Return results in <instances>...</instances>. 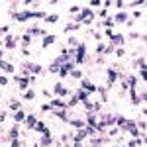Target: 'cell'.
Returning <instances> with one entry per match:
<instances>
[{"instance_id": "1", "label": "cell", "mask_w": 147, "mask_h": 147, "mask_svg": "<svg viewBox=\"0 0 147 147\" xmlns=\"http://www.w3.org/2000/svg\"><path fill=\"white\" fill-rule=\"evenodd\" d=\"M84 51H86V45H84V43H79L77 49H75V53H77V55H75V61H77L79 65L84 63Z\"/></svg>"}, {"instance_id": "2", "label": "cell", "mask_w": 147, "mask_h": 147, "mask_svg": "<svg viewBox=\"0 0 147 147\" xmlns=\"http://www.w3.org/2000/svg\"><path fill=\"white\" fill-rule=\"evenodd\" d=\"M18 41H20V37H14V35H6V37L2 39V45L6 47V49H14Z\"/></svg>"}, {"instance_id": "3", "label": "cell", "mask_w": 147, "mask_h": 147, "mask_svg": "<svg viewBox=\"0 0 147 147\" xmlns=\"http://www.w3.org/2000/svg\"><path fill=\"white\" fill-rule=\"evenodd\" d=\"M106 75H108V84H106V86H108V88H112L114 82H116V79H118V71H116V69H108V73H106Z\"/></svg>"}, {"instance_id": "4", "label": "cell", "mask_w": 147, "mask_h": 147, "mask_svg": "<svg viewBox=\"0 0 147 147\" xmlns=\"http://www.w3.org/2000/svg\"><path fill=\"white\" fill-rule=\"evenodd\" d=\"M53 92H55V98H63V96L69 94V90L63 86V84H55V86H53Z\"/></svg>"}, {"instance_id": "5", "label": "cell", "mask_w": 147, "mask_h": 147, "mask_svg": "<svg viewBox=\"0 0 147 147\" xmlns=\"http://www.w3.org/2000/svg\"><path fill=\"white\" fill-rule=\"evenodd\" d=\"M73 69H75V65H73V63H63V65L59 67V75H61V77H67Z\"/></svg>"}, {"instance_id": "6", "label": "cell", "mask_w": 147, "mask_h": 147, "mask_svg": "<svg viewBox=\"0 0 147 147\" xmlns=\"http://www.w3.org/2000/svg\"><path fill=\"white\" fill-rule=\"evenodd\" d=\"M41 147H49L51 145V141H53V137H51V131H49V129H47L45 134H41Z\"/></svg>"}, {"instance_id": "7", "label": "cell", "mask_w": 147, "mask_h": 147, "mask_svg": "<svg viewBox=\"0 0 147 147\" xmlns=\"http://www.w3.org/2000/svg\"><path fill=\"white\" fill-rule=\"evenodd\" d=\"M80 86H82L84 90L88 92V94H90V92H96V90H98V86H96V84H92V82H88V80H82V82H80Z\"/></svg>"}, {"instance_id": "8", "label": "cell", "mask_w": 147, "mask_h": 147, "mask_svg": "<svg viewBox=\"0 0 147 147\" xmlns=\"http://www.w3.org/2000/svg\"><path fill=\"white\" fill-rule=\"evenodd\" d=\"M24 122H26V127H28V129H34L35 124H37V118L32 114V116H26V120H24Z\"/></svg>"}, {"instance_id": "9", "label": "cell", "mask_w": 147, "mask_h": 147, "mask_svg": "<svg viewBox=\"0 0 147 147\" xmlns=\"http://www.w3.org/2000/svg\"><path fill=\"white\" fill-rule=\"evenodd\" d=\"M0 69H2L4 73H10V75H12V73H14V71H16L12 63H6V61H2V59H0Z\"/></svg>"}, {"instance_id": "10", "label": "cell", "mask_w": 147, "mask_h": 147, "mask_svg": "<svg viewBox=\"0 0 147 147\" xmlns=\"http://www.w3.org/2000/svg\"><path fill=\"white\" fill-rule=\"evenodd\" d=\"M124 41H125V39H124V35H122V34H114V37L110 39V43H112V45H122Z\"/></svg>"}, {"instance_id": "11", "label": "cell", "mask_w": 147, "mask_h": 147, "mask_svg": "<svg viewBox=\"0 0 147 147\" xmlns=\"http://www.w3.org/2000/svg\"><path fill=\"white\" fill-rule=\"evenodd\" d=\"M55 35H45V37H43V41H41V47H43V49H45V47H49L51 45V43H55Z\"/></svg>"}, {"instance_id": "12", "label": "cell", "mask_w": 147, "mask_h": 147, "mask_svg": "<svg viewBox=\"0 0 147 147\" xmlns=\"http://www.w3.org/2000/svg\"><path fill=\"white\" fill-rule=\"evenodd\" d=\"M8 137H10V141H12V139H18V137H20V127H18V124H14V127L10 129Z\"/></svg>"}, {"instance_id": "13", "label": "cell", "mask_w": 147, "mask_h": 147, "mask_svg": "<svg viewBox=\"0 0 147 147\" xmlns=\"http://www.w3.org/2000/svg\"><path fill=\"white\" fill-rule=\"evenodd\" d=\"M53 114H55L59 120H63V122H69V114L65 112V110H53Z\"/></svg>"}, {"instance_id": "14", "label": "cell", "mask_w": 147, "mask_h": 147, "mask_svg": "<svg viewBox=\"0 0 147 147\" xmlns=\"http://www.w3.org/2000/svg\"><path fill=\"white\" fill-rule=\"evenodd\" d=\"M28 35L32 37V35H45V32L41 30V28H30L28 30Z\"/></svg>"}, {"instance_id": "15", "label": "cell", "mask_w": 147, "mask_h": 147, "mask_svg": "<svg viewBox=\"0 0 147 147\" xmlns=\"http://www.w3.org/2000/svg\"><path fill=\"white\" fill-rule=\"evenodd\" d=\"M125 20H127V14H125V12H118L116 18H114V24H116V22L122 24V22H125Z\"/></svg>"}, {"instance_id": "16", "label": "cell", "mask_w": 147, "mask_h": 147, "mask_svg": "<svg viewBox=\"0 0 147 147\" xmlns=\"http://www.w3.org/2000/svg\"><path fill=\"white\" fill-rule=\"evenodd\" d=\"M26 120V114L22 112V110H18V112L14 114V124H20V122H24Z\"/></svg>"}, {"instance_id": "17", "label": "cell", "mask_w": 147, "mask_h": 147, "mask_svg": "<svg viewBox=\"0 0 147 147\" xmlns=\"http://www.w3.org/2000/svg\"><path fill=\"white\" fill-rule=\"evenodd\" d=\"M34 131H37V134H45V131H47V125L43 124V122H37L35 127H34Z\"/></svg>"}, {"instance_id": "18", "label": "cell", "mask_w": 147, "mask_h": 147, "mask_svg": "<svg viewBox=\"0 0 147 147\" xmlns=\"http://www.w3.org/2000/svg\"><path fill=\"white\" fill-rule=\"evenodd\" d=\"M69 124L75 125V127H84V122L79 120V118H69Z\"/></svg>"}, {"instance_id": "19", "label": "cell", "mask_w": 147, "mask_h": 147, "mask_svg": "<svg viewBox=\"0 0 147 147\" xmlns=\"http://www.w3.org/2000/svg\"><path fill=\"white\" fill-rule=\"evenodd\" d=\"M84 137H86V131L82 129V131H79V134H75V136H73V139H75V143H80Z\"/></svg>"}, {"instance_id": "20", "label": "cell", "mask_w": 147, "mask_h": 147, "mask_svg": "<svg viewBox=\"0 0 147 147\" xmlns=\"http://www.w3.org/2000/svg\"><path fill=\"white\" fill-rule=\"evenodd\" d=\"M32 43V37L26 34V35H22V45H24V49H28V45Z\"/></svg>"}, {"instance_id": "21", "label": "cell", "mask_w": 147, "mask_h": 147, "mask_svg": "<svg viewBox=\"0 0 147 147\" xmlns=\"http://www.w3.org/2000/svg\"><path fill=\"white\" fill-rule=\"evenodd\" d=\"M102 26H104V28H108V30H112V26H114V18H112V16H110V18H106V20L102 22Z\"/></svg>"}, {"instance_id": "22", "label": "cell", "mask_w": 147, "mask_h": 147, "mask_svg": "<svg viewBox=\"0 0 147 147\" xmlns=\"http://www.w3.org/2000/svg\"><path fill=\"white\" fill-rule=\"evenodd\" d=\"M59 20V14H51V16H45V22L47 24H55Z\"/></svg>"}, {"instance_id": "23", "label": "cell", "mask_w": 147, "mask_h": 147, "mask_svg": "<svg viewBox=\"0 0 147 147\" xmlns=\"http://www.w3.org/2000/svg\"><path fill=\"white\" fill-rule=\"evenodd\" d=\"M10 110H14V112H18V110H22V104H20L18 100L10 102Z\"/></svg>"}, {"instance_id": "24", "label": "cell", "mask_w": 147, "mask_h": 147, "mask_svg": "<svg viewBox=\"0 0 147 147\" xmlns=\"http://www.w3.org/2000/svg\"><path fill=\"white\" fill-rule=\"evenodd\" d=\"M35 98V92L34 90H26L24 92V100H34Z\"/></svg>"}, {"instance_id": "25", "label": "cell", "mask_w": 147, "mask_h": 147, "mask_svg": "<svg viewBox=\"0 0 147 147\" xmlns=\"http://www.w3.org/2000/svg\"><path fill=\"white\" fill-rule=\"evenodd\" d=\"M127 131H129V134H131V136H134V137H139V136H141V131H139V129H137L136 125H134V127H129V129H127Z\"/></svg>"}, {"instance_id": "26", "label": "cell", "mask_w": 147, "mask_h": 147, "mask_svg": "<svg viewBox=\"0 0 147 147\" xmlns=\"http://www.w3.org/2000/svg\"><path fill=\"white\" fill-rule=\"evenodd\" d=\"M69 75H71V77H75V79H82V73H80V71H77V69H73Z\"/></svg>"}, {"instance_id": "27", "label": "cell", "mask_w": 147, "mask_h": 147, "mask_svg": "<svg viewBox=\"0 0 147 147\" xmlns=\"http://www.w3.org/2000/svg\"><path fill=\"white\" fill-rule=\"evenodd\" d=\"M116 8H118L120 12H124V8H125V2H122V0H118V2H116Z\"/></svg>"}, {"instance_id": "28", "label": "cell", "mask_w": 147, "mask_h": 147, "mask_svg": "<svg viewBox=\"0 0 147 147\" xmlns=\"http://www.w3.org/2000/svg\"><path fill=\"white\" fill-rule=\"evenodd\" d=\"M6 84H8V77L0 75V86H6Z\"/></svg>"}, {"instance_id": "29", "label": "cell", "mask_w": 147, "mask_h": 147, "mask_svg": "<svg viewBox=\"0 0 147 147\" xmlns=\"http://www.w3.org/2000/svg\"><path fill=\"white\" fill-rule=\"evenodd\" d=\"M49 73H59V65H57V63H53V65L49 67Z\"/></svg>"}, {"instance_id": "30", "label": "cell", "mask_w": 147, "mask_h": 147, "mask_svg": "<svg viewBox=\"0 0 147 147\" xmlns=\"http://www.w3.org/2000/svg\"><path fill=\"white\" fill-rule=\"evenodd\" d=\"M69 12H71V14H77V12H80V8H79V6H71Z\"/></svg>"}, {"instance_id": "31", "label": "cell", "mask_w": 147, "mask_h": 147, "mask_svg": "<svg viewBox=\"0 0 147 147\" xmlns=\"http://www.w3.org/2000/svg\"><path fill=\"white\" fill-rule=\"evenodd\" d=\"M104 35H106L108 39H112V37H114V32H112V30H106V32H104Z\"/></svg>"}, {"instance_id": "32", "label": "cell", "mask_w": 147, "mask_h": 147, "mask_svg": "<svg viewBox=\"0 0 147 147\" xmlns=\"http://www.w3.org/2000/svg\"><path fill=\"white\" fill-rule=\"evenodd\" d=\"M104 49H106V45H104V43H100V45L96 47V53H104Z\"/></svg>"}, {"instance_id": "33", "label": "cell", "mask_w": 147, "mask_h": 147, "mask_svg": "<svg viewBox=\"0 0 147 147\" xmlns=\"http://www.w3.org/2000/svg\"><path fill=\"white\" fill-rule=\"evenodd\" d=\"M10 147H22V145H20V141H18V139H12V141H10Z\"/></svg>"}, {"instance_id": "34", "label": "cell", "mask_w": 147, "mask_h": 147, "mask_svg": "<svg viewBox=\"0 0 147 147\" xmlns=\"http://www.w3.org/2000/svg\"><path fill=\"white\" fill-rule=\"evenodd\" d=\"M116 55H118V57H124L125 55V49H122V47H120V49L116 51Z\"/></svg>"}, {"instance_id": "35", "label": "cell", "mask_w": 147, "mask_h": 147, "mask_svg": "<svg viewBox=\"0 0 147 147\" xmlns=\"http://www.w3.org/2000/svg\"><path fill=\"white\" fill-rule=\"evenodd\" d=\"M118 131H120V129H118V127H112V129H110V131H108V134H110V136H118Z\"/></svg>"}, {"instance_id": "36", "label": "cell", "mask_w": 147, "mask_h": 147, "mask_svg": "<svg viewBox=\"0 0 147 147\" xmlns=\"http://www.w3.org/2000/svg\"><path fill=\"white\" fill-rule=\"evenodd\" d=\"M90 6H102L100 0H90Z\"/></svg>"}, {"instance_id": "37", "label": "cell", "mask_w": 147, "mask_h": 147, "mask_svg": "<svg viewBox=\"0 0 147 147\" xmlns=\"http://www.w3.org/2000/svg\"><path fill=\"white\" fill-rule=\"evenodd\" d=\"M139 75H141V79L145 80V77H147V73H145V69H139Z\"/></svg>"}, {"instance_id": "38", "label": "cell", "mask_w": 147, "mask_h": 147, "mask_svg": "<svg viewBox=\"0 0 147 147\" xmlns=\"http://www.w3.org/2000/svg\"><path fill=\"white\" fill-rule=\"evenodd\" d=\"M134 18H136V20H137V18H141V10H136V12H134Z\"/></svg>"}, {"instance_id": "39", "label": "cell", "mask_w": 147, "mask_h": 147, "mask_svg": "<svg viewBox=\"0 0 147 147\" xmlns=\"http://www.w3.org/2000/svg\"><path fill=\"white\" fill-rule=\"evenodd\" d=\"M4 118H6V114H4V112H0V124L4 122Z\"/></svg>"}, {"instance_id": "40", "label": "cell", "mask_w": 147, "mask_h": 147, "mask_svg": "<svg viewBox=\"0 0 147 147\" xmlns=\"http://www.w3.org/2000/svg\"><path fill=\"white\" fill-rule=\"evenodd\" d=\"M73 147H82V145H80V143H75V145H73Z\"/></svg>"}, {"instance_id": "41", "label": "cell", "mask_w": 147, "mask_h": 147, "mask_svg": "<svg viewBox=\"0 0 147 147\" xmlns=\"http://www.w3.org/2000/svg\"><path fill=\"white\" fill-rule=\"evenodd\" d=\"M0 100H2V92H0Z\"/></svg>"}]
</instances>
